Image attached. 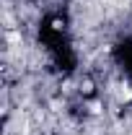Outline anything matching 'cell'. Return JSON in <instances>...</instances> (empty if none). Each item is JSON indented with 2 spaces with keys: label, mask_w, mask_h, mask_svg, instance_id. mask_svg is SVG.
I'll return each instance as SVG.
<instances>
[{
  "label": "cell",
  "mask_w": 132,
  "mask_h": 135,
  "mask_svg": "<svg viewBox=\"0 0 132 135\" xmlns=\"http://www.w3.org/2000/svg\"><path fill=\"white\" fill-rule=\"evenodd\" d=\"M116 60L132 73V42H124V44L116 47Z\"/></svg>",
  "instance_id": "cell-1"
}]
</instances>
